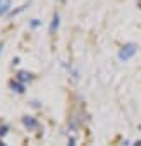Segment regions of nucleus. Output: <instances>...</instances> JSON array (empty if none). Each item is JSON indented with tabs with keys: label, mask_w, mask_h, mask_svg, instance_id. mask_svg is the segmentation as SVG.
<instances>
[{
	"label": "nucleus",
	"mask_w": 141,
	"mask_h": 146,
	"mask_svg": "<svg viewBox=\"0 0 141 146\" xmlns=\"http://www.w3.org/2000/svg\"><path fill=\"white\" fill-rule=\"evenodd\" d=\"M138 45L136 43H132V41H129V43H126L120 50H119V60H122V62H127L129 58H132L134 55H136V52H138Z\"/></svg>",
	"instance_id": "obj_1"
},
{
	"label": "nucleus",
	"mask_w": 141,
	"mask_h": 146,
	"mask_svg": "<svg viewBox=\"0 0 141 146\" xmlns=\"http://www.w3.org/2000/svg\"><path fill=\"white\" fill-rule=\"evenodd\" d=\"M21 120H23V124L28 127V131H33V129H38V127H40V122H38L35 117H31V115H24Z\"/></svg>",
	"instance_id": "obj_2"
},
{
	"label": "nucleus",
	"mask_w": 141,
	"mask_h": 146,
	"mask_svg": "<svg viewBox=\"0 0 141 146\" xmlns=\"http://www.w3.org/2000/svg\"><path fill=\"white\" fill-rule=\"evenodd\" d=\"M16 81H19V83L26 84V83L33 81V74H31V72H28V70H19L17 74H16Z\"/></svg>",
	"instance_id": "obj_3"
},
{
	"label": "nucleus",
	"mask_w": 141,
	"mask_h": 146,
	"mask_svg": "<svg viewBox=\"0 0 141 146\" xmlns=\"http://www.w3.org/2000/svg\"><path fill=\"white\" fill-rule=\"evenodd\" d=\"M59 26H60V16H59V12H53V16H52V24H50V33H52V35L57 33Z\"/></svg>",
	"instance_id": "obj_4"
},
{
	"label": "nucleus",
	"mask_w": 141,
	"mask_h": 146,
	"mask_svg": "<svg viewBox=\"0 0 141 146\" xmlns=\"http://www.w3.org/2000/svg\"><path fill=\"white\" fill-rule=\"evenodd\" d=\"M11 88H12V91H16V93H19V95H21V93H24V88H26V86H24L23 83H19V81L12 79V81H11Z\"/></svg>",
	"instance_id": "obj_5"
},
{
	"label": "nucleus",
	"mask_w": 141,
	"mask_h": 146,
	"mask_svg": "<svg viewBox=\"0 0 141 146\" xmlns=\"http://www.w3.org/2000/svg\"><path fill=\"white\" fill-rule=\"evenodd\" d=\"M7 12H11V2L7 0V2L0 4V16H5Z\"/></svg>",
	"instance_id": "obj_6"
},
{
	"label": "nucleus",
	"mask_w": 141,
	"mask_h": 146,
	"mask_svg": "<svg viewBox=\"0 0 141 146\" xmlns=\"http://www.w3.org/2000/svg\"><path fill=\"white\" fill-rule=\"evenodd\" d=\"M9 134V125L7 124H0V137H4Z\"/></svg>",
	"instance_id": "obj_7"
},
{
	"label": "nucleus",
	"mask_w": 141,
	"mask_h": 146,
	"mask_svg": "<svg viewBox=\"0 0 141 146\" xmlns=\"http://www.w3.org/2000/svg\"><path fill=\"white\" fill-rule=\"evenodd\" d=\"M40 24H41V21H40V19H31V23H29V26H31L33 29H36Z\"/></svg>",
	"instance_id": "obj_8"
},
{
	"label": "nucleus",
	"mask_w": 141,
	"mask_h": 146,
	"mask_svg": "<svg viewBox=\"0 0 141 146\" xmlns=\"http://www.w3.org/2000/svg\"><path fill=\"white\" fill-rule=\"evenodd\" d=\"M67 146H76V139H74L72 136L69 137V144H67Z\"/></svg>",
	"instance_id": "obj_9"
},
{
	"label": "nucleus",
	"mask_w": 141,
	"mask_h": 146,
	"mask_svg": "<svg viewBox=\"0 0 141 146\" xmlns=\"http://www.w3.org/2000/svg\"><path fill=\"white\" fill-rule=\"evenodd\" d=\"M132 146H141V139H139V141H136V143H134Z\"/></svg>",
	"instance_id": "obj_10"
},
{
	"label": "nucleus",
	"mask_w": 141,
	"mask_h": 146,
	"mask_svg": "<svg viewBox=\"0 0 141 146\" xmlns=\"http://www.w3.org/2000/svg\"><path fill=\"white\" fill-rule=\"evenodd\" d=\"M0 146H7V144H5V143H4L2 139H0Z\"/></svg>",
	"instance_id": "obj_11"
},
{
	"label": "nucleus",
	"mask_w": 141,
	"mask_h": 146,
	"mask_svg": "<svg viewBox=\"0 0 141 146\" xmlns=\"http://www.w3.org/2000/svg\"><path fill=\"white\" fill-rule=\"evenodd\" d=\"M2 48H4V45H2V43H0V53H2Z\"/></svg>",
	"instance_id": "obj_12"
},
{
	"label": "nucleus",
	"mask_w": 141,
	"mask_h": 146,
	"mask_svg": "<svg viewBox=\"0 0 141 146\" xmlns=\"http://www.w3.org/2000/svg\"><path fill=\"white\" fill-rule=\"evenodd\" d=\"M60 2H65V0H60Z\"/></svg>",
	"instance_id": "obj_13"
}]
</instances>
